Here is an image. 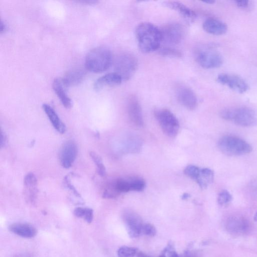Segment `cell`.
Instances as JSON below:
<instances>
[{"label":"cell","instance_id":"cell-5","mask_svg":"<svg viewBox=\"0 0 257 257\" xmlns=\"http://www.w3.org/2000/svg\"><path fill=\"white\" fill-rule=\"evenodd\" d=\"M138 66L137 58L132 54L123 53L115 59L114 68L123 80L130 79L134 74Z\"/></svg>","mask_w":257,"mask_h":257},{"label":"cell","instance_id":"cell-6","mask_svg":"<svg viewBox=\"0 0 257 257\" xmlns=\"http://www.w3.org/2000/svg\"><path fill=\"white\" fill-rule=\"evenodd\" d=\"M155 115L164 133L170 137H175L178 133L179 123L175 115L169 110L161 109L155 111Z\"/></svg>","mask_w":257,"mask_h":257},{"label":"cell","instance_id":"cell-4","mask_svg":"<svg viewBox=\"0 0 257 257\" xmlns=\"http://www.w3.org/2000/svg\"><path fill=\"white\" fill-rule=\"evenodd\" d=\"M218 147L224 154L231 156L245 155L252 151L251 146L246 141L231 135L221 138L218 142Z\"/></svg>","mask_w":257,"mask_h":257},{"label":"cell","instance_id":"cell-12","mask_svg":"<svg viewBox=\"0 0 257 257\" xmlns=\"http://www.w3.org/2000/svg\"><path fill=\"white\" fill-rule=\"evenodd\" d=\"M176 95L179 102L185 107L194 109L197 105V98L193 91L187 86L179 84L176 87Z\"/></svg>","mask_w":257,"mask_h":257},{"label":"cell","instance_id":"cell-10","mask_svg":"<svg viewBox=\"0 0 257 257\" xmlns=\"http://www.w3.org/2000/svg\"><path fill=\"white\" fill-rule=\"evenodd\" d=\"M217 81L226 85L232 90L239 93H243L249 88L248 84L241 77L232 74L221 73L217 77Z\"/></svg>","mask_w":257,"mask_h":257},{"label":"cell","instance_id":"cell-17","mask_svg":"<svg viewBox=\"0 0 257 257\" xmlns=\"http://www.w3.org/2000/svg\"><path fill=\"white\" fill-rule=\"evenodd\" d=\"M9 230L13 233L24 238H32L37 233L36 228L27 223H15L9 227Z\"/></svg>","mask_w":257,"mask_h":257},{"label":"cell","instance_id":"cell-43","mask_svg":"<svg viewBox=\"0 0 257 257\" xmlns=\"http://www.w3.org/2000/svg\"><path fill=\"white\" fill-rule=\"evenodd\" d=\"M254 219L256 221H257V212L255 213L254 216Z\"/></svg>","mask_w":257,"mask_h":257},{"label":"cell","instance_id":"cell-28","mask_svg":"<svg viewBox=\"0 0 257 257\" xmlns=\"http://www.w3.org/2000/svg\"><path fill=\"white\" fill-rule=\"evenodd\" d=\"M159 53L162 56L166 57L179 58L182 56L181 52L179 50L171 47L163 48Z\"/></svg>","mask_w":257,"mask_h":257},{"label":"cell","instance_id":"cell-25","mask_svg":"<svg viewBox=\"0 0 257 257\" xmlns=\"http://www.w3.org/2000/svg\"><path fill=\"white\" fill-rule=\"evenodd\" d=\"M73 214L76 217L83 219L88 223H90L93 220V211L91 208L78 207L74 209Z\"/></svg>","mask_w":257,"mask_h":257},{"label":"cell","instance_id":"cell-34","mask_svg":"<svg viewBox=\"0 0 257 257\" xmlns=\"http://www.w3.org/2000/svg\"><path fill=\"white\" fill-rule=\"evenodd\" d=\"M182 257H201L199 252L196 250H187L184 253Z\"/></svg>","mask_w":257,"mask_h":257},{"label":"cell","instance_id":"cell-41","mask_svg":"<svg viewBox=\"0 0 257 257\" xmlns=\"http://www.w3.org/2000/svg\"><path fill=\"white\" fill-rule=\"evenodd\" d=\"M203 2L204 3H206V4H213L215 3V1H212V0H207V1H203Z\"/></svg>","mask_w":257,"mask_h":257},{"label":"cell","instance_id":"cell-23","mask_svg":"<svg viewBox=\"0 0 257 257\" xmlns=\"http://www.w3.org/2000/svg\"><path fill=\"white\" fill-rule=\"evenodd\" d=\"M213 171L209 168H202L200 169L195 181L201 188L204 189L213 182Z\"/></svg>","mask_w":257,"mask_h":257},{"label":"cell","instance_id":"cell-35","mask_svg":"<svg viewBox=\"0 0 257 257\" xmlns=\"http://www.w3.org/2000/svg\"><path fill=\"white\" fill-rule=\"evenodd\" d=\"M237 6L240 8L246 9L248 8L250 5V2L248 1H235Z\"/></svg>","mask_w":257,"mask_h":257},{"label":"cell","instance_id":"cell-14","mask_svg":"<svg viewBox=\"0 0 257 257\" xmlns=\"http://www.w3.org/2000/svg\"><path fill=\"white\" fill-rule=\"evenodd\" d=\"M127 113L131 121L136 126L144 125L142 111L140 102L135 95H131L128 99Z\"/></svg>","mask_w":257,"mask_h":257},{"label":"cell","instance_id":"cell-40","mask_svg":"<svg viewBox=\"0 0 257 257\" xmlns=\"http://www.w3.org/2000/svg\"><path fill=\"white\" fill-rule=\"evenodd\" d=\"M80 3H87L88 4H94L95 3H96L97 1H80Z\"/></svg>","mask_w":257,"mask_h":257},{"label":"cell","instance_id":"cell-2","mask_svg":"<svg viewBox=\"0 0 257 257\" xmlns=\"http://www.w3.org/2000/svg\"><path fill=\"white\" fill-rule=\"evenodd\" d=\"M112 62L111 51L102 46L91 49L86 55L85 66L87 70L94 73H100L107 70Z\"/></svg>","mask_w":257,"mask_h":257},{"label":"cell","instance_id":"cell-20","mask_svg":"<svg viewBox=\"0 0 257 257\" xmlns=\"http://www.w3.org/2000/svg\"><path fill=\"white\" fill-rule=\"evenodd\" d=\"M85 71L82 69H74L68 71L61 79L65 87L75 86L81 83L85 76Z\"/></svg>","mask_w":257,"mask_h":257},{"label":"cell","instance_id":"cell-18","mask_svg":"<svg viewBox=\"0 0 257 257\" xmlns=\"http://www.w3.org/2000/svg\"><path fill=\"white\" fill-rule=\"evenodd\" d=\"M121 77L116 72L106 74L96 80L93 87L96 91H99L103 87L118 85L122 81Z\"/></svg>","mask_w":257,"mask_h":257},{"label":"cell","instance_id":"cell-11","mask_svg":"<svg viewBox=\"0 0 257 257\" xmlns=\"http://www.w3.org/2000/svg\"><path fill=\"white\" fill-rule=\"evenodd\" d=\"M78 154V147L72 140L65 142L62 145L60 153L59 160L61 166L66 169L69 168L75 161Z\"/></svg>","mask_w":257,"mask_h":257},{"label":"cell","instance_id":"cell-22","mask_svg":"<svg viewBox=\"0 0 257 257\" xmlns=\"http://www.w3.org/2000/svg\"><path fill=\"white\" fill-rule=\"evenodd\" d=\"M52 87L63 105L66 108H71L72 101L66 93V87L64 85L61 79H55L53 82Z\"/></svg>","mask_w":257,"mask_h":257},{"label":"cell","instance_id":"cell-16","mask_svg":"<svg viewBox=\"0 0 257 257\" xmlns=\"http://www.w3.org/2000/svg\"><path fill=\"white\" fill-rule=\"evenodd\" d=\"M202 26L205 32L213 35H222L227 31V26L224 22L213 18L206 19Z\"/></svg>","mask_w":257,"mask_h":257},{"label":"cell","instance_id":"cell-8","mask_svg":"<svg viewBox=\"0 0 257 257\" xmlns=\"http://www.w3.org/2000/svg\"><path fill=\"white\" fill-rule=\"evenodd\" d=\"M122 218L130 236H139L142 233L144 225L141 217L134 211L127 209L122 213Z\"/></svg>","mask_w":257,"mask_h":257},{"label":"cell","instance_id":"cell-19","mask_svg":"<svg viewBox=\"0 0 257 257\" xmlns=\"http://www.w3.org/2000/svg\"><path fill=\"white\" fill-rule=\"evenodd\" d=\"M163 5L178 12L184 18L189 21H194L196 18V14L192 10L183 4L176 1H166Z\"/></svg>","mask_w":257,"mask_h":257},{"label":"cell","instance_id":"cell-30","mask_svg":"<svg viewBox=\"0 0 257 257\" xmlns=\"http://www.w3.org/2000/svg\"><path fill=\"white\" fill-rule=\"evenodd\" d=\"M232 197L230 193L226 190L220 192L218 195V203L221 206L229 204L232 200Z\"/></svg>","mask_w":257,"mask_h":257},{"label":"cell","instance_id":"cell-24","mask_svg":"<svg viewBox=\"0 0 257 257\" xmlns=\"http://www.w3.org/2000/svg\"><path fill=\"white\" fill-rule=\"evenodd\" d=\"M123 147V151L125 153H137L142 148V142L138 138L130 137L124 141V147Z\"/></svg>","mask_w":257,"mask_h":257},{"label":"cell","instance_id":"cell-1","mask_svg":"<svg viewBox=\"0 0 257 257\" xmlns=\"http://www.w3.org/2000/svg\"><path fill=\"white\" fill-rule=\"evenodd\" d=\"M136 36L140 50L145 53L159 49L163 41L161 29L154 24L143 22L136 29Z\"/></svg>","mask_w":257,"mask_h":257},{"label":"cell","instance_id":"cell-32","mask_svg":"<svg viewBox=\"0 0 257 257\" xmlns=\"http://www.w3.org/2000/svg\"><path fill=\"white\" fill-rule=\"evenodd\" d=\"M142 233L149 236H154L156 233V229L153 225L146 223L143 225Z\"/></svg>","mask_w":257,"mask_h":257},{"label":"cell","instance_id":"cell-13","mask_svg":"<svg viewBox=\"0 0 257 257\" xmlns=\"http://www.w3.org/2000/svg\"><path fill=\"white\" fill-rule=\"evenodd\" d=\"M225 225L228 232L236 235L244 234L249 228L248 221L245 218L238 216L228 218Z\"/></svg>","mask_w":257,"mask_h":257},{"label":"cell","instance_id":"cell-3","mask_svg":"<svg viewBox=\"0 0 257 257\" xmlns=\"http://www.w3.org/2000/svg\"><path fill=\"white\" fill-rule=\"evenodd\" d=\"M220 116L225 120L242 126H252L257 123L255 112L246 106L225 108L220 112Z\"/></svg>","mask_w":257,"mask_h":257},{"label":"cell","instance_id":"cell-26","mask_svg":"<svg viewBox=\"0 0 257 257\" xmlns=\"http://www.w3.org/2000/svg\"><path fill=\"white\" fill-rule=\"evenodd\" d=\"M89 156L97 167V172L98 175L101 177L105 176L106 169L100 156L93 151L89 153Z\"/></svg>","mask_w":257,"mask_h":257},{"label":"cell","instance_id":"cell-21","mask_svg":"<svg viewBox=\"0 0 257 257\" xmlns=\"http://www.w3.org/2000/svg\"><path fill=\"white\" fill-rule=\"evenodd\" d=\"M42 108L54 128L59 133L64 134L66 131V126L53 108L46 103L43 104Z\"/></svg>","mask_w":257,"mask_h":257},{"label":"cell","instance_id":"cell-42","mask_svg":"<svg viewBox=\"0 0 257 257\" xmlns=\"http://www.w3.org/2000/svg\"><path fill=\"white\" fill-rule=\"evenodd\" d=\"M190 197V195L187 193H185L182 195V199H186Z\"/></svg>","mask_w":257,"mask_h":257},{"label":"cell","instance_id":"cell-37","mask_svg":"<svg viewBox=\"0 0 257 257\" xmlns=\"http://www.w3.org/2000/svg\"><path fill=\"white\" fill-rule=\"evenodd\" d=\"M7 25L3 21H1V27H0L1 33H3L4 32H5L7 30Z\"/></svg>","mask_w":257,"mask_h":257},{"label":"cell","instance_id":"cell-29","mask_svg":"<svg viewBox=\"0 0 257 257\" xmlns=\"http://www.w3.org/2000/svg\"><path fill=\"white\" fill-rule=\"evenodd\" d=\"M131 191H141L145 187V182L143 179L139 178H135L129 180Z\"/></svg>","mask_w":257,"mask_h":257},{"label":"cell","instance_id":"cell-15","mask_svg":"<svg viewBox=\"0 0 257 257\" xmlns=\"http://www.w3.org/2000/svg\"><path fill=\"white\" fill-rule=\"evenodd\" d=\"M24 195L30 203L35 202L38 194V181L33 173L27 174L24 179Z\"/></svg>","mask_w":257,"mask_h":257},{"label":"cell","instance_id":"cell-7","mask_svg":"<svg viewBox=\"0 0 257 257\" xmlns=\"http://www.w3.org/2000/svg\"><path fill=\"white\" fill-rule=\"evenodd\" d=\"M195 58L198 63L205 69L219 67L223 63L221 55L211 48H202L195 52Z\"/></svg>","mask_w":257,"mask_h":257},{"label":"cell","instance_id":"cell-27","mask_svg":"<svg viewBox=\"0 0 257 257\" xmlns=\"http://www.w3.org/2000/svg\"><path fill=\"white\" fill-rule=\"evenodd\" d=\"M138 252L137 248L123 246L118 248L117 254L118 257H134Z\"/></svg>","mask_w":257,"mask_h":257},{"label":"cell","instance_id":"cell-31","mask_svg":"<svg viewBox=\"0 0 257 257\" xmlns=\"http://www.w3.org/2000/svg\"><path fill=\"white\" fill-rule=\"evenodd\" d=\"M200 169L201 168L196 166L189 165L185 168L184 172L186 175L195 181L199 174Z\"/></svg>","mask_w":257,"mask_h":257},{"label":"cell","instance_id":"cell-39","mask_svg":"<svg viewBox=\"0 0 257 257\" xmlns=\"http://www.w3.org/2000/svg\"><path fill=\"white\" fill-rule=\"evenodd\" d=\"M137 256L138 257H151L143 252H138L137 253Z\"/></svg>","mask_w":257,"mask_h":257},{"label":"cell","instance_id":"cell-33","mask_svg":"<svg viewBox=\"0 0 257 257\" xmlns=\"http://www.w3.org/2000/svg\"><path fill=\"white\" fill-rule=\"evenodd\" d=\"M64 183L66 187L69 189L75 197L81 199L80 194L77 192L75 187L71 183V179L69 176H66L64 178Z\"/></svg>","mask_w":257,"mask_h":257},{"label":"cell","instance_id":"cell-38","mask_svg":"<svg viewBox=\"0 0 257 257\" xmlns=\"http://www.w3.org/2000/svg\"><path fill=\"white\" fill-rule=\"evenodd\" d=\"M169 257H179L178 254L173 249L170 252Z\"/></svg>","mask_w":257,"mask_h":257},{"label":"cell","instance_id":"cell-9","mask_svg":"<svg viewBox=\"0 0 257 257\" xmlns=\"http://www.w3.org/2000/svg\"><path fill=\"white\" fill-rule=\"evenodd\" d=\"M161 31L163 40L172 45L179 44L182 41L185 34L182 26L177 23L168 24Z\"/></svg>","mask_w":257,"mask_h":257},{"label":"cell","instance_id":"cell-36","mask_svg":"<svg viewBox=\"0 0 257 257\" xmlns=\"http://www.w3.org/2000/svg\"><path fill=\"white\" fill-rule=\"evenodd\" d=\"M7 137L5 132L1 131V146L2 148L4 147L7 144Z\"/></svg>","mask_w":257,"mask_h":257}]
</instances>
